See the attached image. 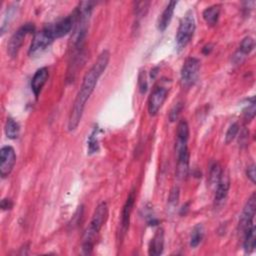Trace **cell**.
<instances>
[{
	"mask_svg": "<svg viewBox=\"0 0 256 256\" xmlns=\"http://www.w3.org/2000/svg\"><path fill=\"white\" fill-rule=\"evenodd\" d=\"M109 59H110V53H109V51L108 50L102 51L100 53V55L98 56L97 60L93 64V66L85 73L82 80V84L80 86L77 96L71 109V113L68 120L69 131H74L77 126L79 125L83 115L85 104L94 91L98 79L105 71L109 63Z\"/></svg>",
	"mask_w": 256,
	"mask_h": 256,
	"instance_id": "1",
	"label": "cell"
},
{
	"mask_svg": "<svg viewBox=\"0 0 256 256\" xmlns=\"http://www.w3.org/2000/svg\"><path fill=\"white\" fill-rule=\"evenodd\" d=\"M107 217H108V206L105 202H102L95 209L92 219H91L90 221L89 227L84 233L82 250L85 254H90L92 252L94 240L96 238L97 234L101 230L102 226L104 225Z\"/></svg>",
	"mask_w": 256,
	"mask_h": 256,
	"instance_id": "2",
	"label": "cell"
},
{
	"mask_svg": "<svg viewBox=\"0 0 256 256\" xmlns=\"http://www.w3.org/2000/svg\"><path fill=\"white\" fill-rule=\"evenodd\" d=\"M195 27L196 26L193 12L190 10L181 19L177 30L176 45L179 50L183 49L190 42V40L193 37Z\"/></svg>",
	"mask_w": 256,
	"mask_h": 256,
	"instance_id": "3",
	"label": "cell"
},
{
	"mask_svg": "<svg viewBox=\"0 0 256 256\" xmlns=\"http://www.w3.org/2000/svg\"><path fill=\"white\" fill-rule=\"evenodd\" d=\"M54 40H55V36L52 30V25L50 24L43 27L40 31L35 33L29 48V55H35L43 51Z\"/></svg>",
	"mask_w": 256,
	"mask_h": 256,
	"instance_id": "4",
	"label": "cell"
},
{
	"mask_svg": "<svg viewBox=\"0 0 256 256\" xmlns=\"http://www.w3.org/2000/svg\"><path fill=\"white\" fill-rule=\"evenodd\" d=\"M200 70V61L197 58L189 57L185 60L181 69V83L182 86L189 88L197 81Z\"/></svg>",
	"mask_w": 256,
	"mask_h": 256,
	"instance_id": "5",
	"label": "cell"
},
{
	"mask_svg": "<svg viewBox=\"0 0 256 256\" xmlns=\"http://www.w3.org/2000/svg\"><path fill=\"white\" fill-rule=\"evenodd\" d=\"M35 26L33 23H26L18 29L12 36L7 45V52L11 57L17 56L18 51L23 44V41L28 34L33 33Z\"/></svg>",
	"mask_w": 256,
	"mask_h": 256,
	"instance_id": "6",
	"label": "cell"
},
{
	"mask_svg": "<svg viewBox=\"0 0 256 256\" xmlns=\"http://www.w3.org/2000/svg\"><path fill=\"white\" fill-rule=\"evenodd\" d=\"M16 162L15 150L11 146H3L0 150V175L2 178L7 177Z\"/></svg>",
	"mask_w": 256,
	"mask_h": 256,
	"instance_id": "7",
	"label": "cell"
},
{
	"mask_svg": "<svg viewBox=\"0 0 256 256\" xmlns=\"http://www.w3.org/2000/svg\"><path fill=\"white\" fill-rule=\"evenodd\" d=\"M255 209H256V197L255 193L251 195L244 206L242 214L240 216L239 220V230L244 233L249 227L254 225V216H255Z\"/></svg>",
	"mask_w": 256,
	"mask_h": 256,
	"instance_id": "8",
	"label": "cell"
},
{
	"mask_svg": "<svg viewBox=\"0 0 256 256\" xmlns=\"http://www.w3.org/2000/svg\"><path fill=\"white\" fill-rule=\"evenodd\" d=\"M168 93V89L163 86H156L150 94L148 100V111L151 116H154L158 113L159 109L162 107L164 101L166 100Z\"/></svg>",
	"mask_w": 256,
	"mask_h": 256,
	"instance_id": "9",
	"label": "cell"
},
{
	"mask_svg": "<svg viewBox=\"0 0 256 256\" xmlns=\"http://www.w3.org/2000/svg\"><path fill=\"white\" fill-rule=\"evenodd\" d=\"M75 21H76V15L75 12H73L69 16L57 21L55 24H51L54 36H55V39L61 38L66 34H68L71 31V29L74 27Z\"/></svg>",
	"mask_w": 256,
	"mask_h": 256,
	"instance_id": "10",
	"label": "cell"
},
{
	"mask_svg": "<svg viewBox=\"0 0 256 256\" xmlns=\"http://www.w3.org/2000/svg\"><path fill=\"white\" fill-rule=\"evenodd\" d=\"M134 201H135V192L134 190H132L130 194L128 195V198L122 208V213H121V232L122 234H125L128 227H129L130 215L133 209Z\"/></svg>",
	"mask_w": 256,
	"mask_h": 256,
	"instance_id": "11",
	"label": "cell"
},
{
	"mask_svg": "<svg viewBox=\"0 0 256 256\" xmlns=\"http://www.w3.org/2000/svg\"><path fill=\"white\" fill-rule=\"evenodd\" d=\"M48 76H49V71L47 67H42L35 72V74L33 75L31 80V89L36 97L39 96L44 84L48 79Z\"/></svg>",
	"mask_w": 256,
	"mask_h": 256,
	"instance_id": "12",
	"label": "cell"
},
{
	"mask_svg": "<svg viewBox=\"0 0 256 256\" xmlns=\"http://www.w3.org/2000/svg\"><path fill=\"white\" fill-rule=\"evenodd\" d=\"M230 187V181L227 174L222 172L220 178H219L216 184V191H215V205H220L225 200L228 190Z\"/></svg>",
	"mask_w": 256,
	"mask_h": 256,
	"instance_id": "13",
	"label": "cell"
},
{
	"mask_svg": "<svg viewBox=\"0 0 256 256\" xmlns=\"http://www.w3.org/2000/svg\"><path fill=\"white\" fill-rule=\"evenodd\" d=\"M176 174L178 178H184L188 173L189 167V151L188 148L177 153Z\"/></svg>",
	"mask_w": 256,
	"mask_h": 256,
	"instance_id": "14",
	"label": "cell"
},
{
	"mask_svg": "<svg viewBox=\"0 0 256 256\" xmlns=\"http://www.w3.org/2000/svg\"><path fill=\"white\" fill-rule=\"evenodd\" d=\"M176 4H177L176 1H170L167 4V6L165 7V9H164L163 12L161 13L159 19H158V22H157V27L160 31H164L168 27V25L172 19V16H173Z\"/></svg>",
	"mask_w": 256,
	"mask_h": 256,
	"instance_id": "15",
	"label": "cell"
},
{
	"mask_svg": "<svg viewBox=\"0 0 256 256\" xmlns=\"http://www.w3.org/2000/svg\"><path fill=\"white\" fill-rule=\"evenodd\" d=\"M164 248V232L163 229H158L154 234L149 244V255L158 256L162 254Z\"/></svg>",
	"mask_w": 256,
	"mask_h": 256,
	"instance_id": "16",
	"label": "cell"
},
{
	"mask_svg": "<svg viewBox=\"0 0 256 256\" xmlns=\"http://www.w3.org/2000/svg\"><path fill=\"white\" fill-rule=\"evenodd\" d=\"M219 16H220V6L219 5L209 6L203 11V18L209 26L217 24Z\"/></svg>",
	"mask_w": 256,
	"mask_h": 256,
	"instance_id": "17",
	"label": "cell"
},
{
	"mask_svg": "<svg viewBox=\"0 0 256 256\" xmlns=\"http://www.w3.org/2000/svg\"><path fill=\"white\" fill-rule=\"evenodd\" d=\"M243 234H244V242H243L244 250H245V252L250 253L254 250L255 245H256V229H255V226L252 225Z\"/></svg>",
	"mask_w": 256,
	"mask_h": 256,
	"instance_id": "18",
	"label": "cell"
},
{
	"mask_svg": "<svg viewBox=\"0 0 256 256\" xmlns=\"http://www.w3.org/2000/svg\"><path fill=\"white\" fill-rule=\"evenodd\" d=\"M20 132V127L13 118H7L6 124H5V134L9 139H16L19 136Z\"/></svg>",
	"mask_w": 256,
	"mask_h": 256,
	"instance_id": "19",
	"label": "cell"
},
{
	"mask_svg": "<svg viewBox=\"0 0 256 256\" xmlns=\"http://www.w3.org/2000/svg\"><path fill=\"white\" fill-rule=\"evenodd\" d=\"M203 236H204V228L201 224H197L194 226V228L191 231V235H190V246L192 248L197 247L201 241L203 239Z\"/></svg>",
	"mask_w": 256,
	"mask_h": 256,
	"instance_id": "20",
	"label": "cell"
},
{
	"mask_svg": "<svg viewBox=\"0 0 256 256\" xmlns=\"http://www.w3.org/2000/svg\"><path fill=\"white\" fill-rule=\"evenodd\" d=\"M176 136H177V139H176V140L188 142V138H189V126H188V123H187L185 120H181V121L178 123Z\"/></svg>",
	"mask_w": 256,
	"mask_h": 256,
	"instance_id": "21",
	"label": "cell"
},
{
	"mask_svg": "<svg viewBox=\"0 0 256 256\" xmlns=\"http://www.w3.org/2000/svg\"><path fill=\"white\" fill-rule=\"evenodd\" d=\"M223 170L221 168V166L219 165L218 163H213L212 166L210 167V172H209V180H210V183L215 185L217 184V182L220 178L221 174H222Z\"/></svg>",
	"mask_w": 256,
	"mask_h": 256,
	"instance_id": "22",
	"label": "cell"
},
{
	"mask_svg": "<svg viewBox=\"0 0 256 256\" xmlns=\"http://www.w3.org/2000/svg\"><path fill=\"white\" fill-rule=\"evenodd\" d=\"M254 48V40L253 38L251 37H245L241 43H240V46H239V54L243 57L245 55H247V54H249Z\"/></svg>",
	"mask_w": 256,
	"mask_h": 256,
	"instance_id": "23",
	"label": "cell"
},
{
	"mask_svg": "<svg viewBox=\"0 0 256 256\" xmlns=\"http://www.w3.org/2000/svg\"><path fill=\"white\" fill-rule=\"evenodd\" d=\"M99 150V144H98V139H97V129L94 128L92 133L90 134L88 138V151L89 153H95Z\"/></svg>",
	"mask_w": 256,
	"mask_h": 256,
	"instance_id": "24",
	"label": "cell"
},
{
	"mask_svg": "<svg viewBox=\"0 0 256 256\" xmlns=\"http://www.w3.org/2000/svg\"><path fill=\"white\" fill-rule=\"evenodd\" d=\"M238 131H239V125H238V123H232L231 125H230V127L228 128V130H227V132H226V135H225V143L226 144H229V143H231L233 140H234V138L236 137V135H237V133H238Z\"/></svg>",
	"mask_w": 256,
	"mask_h": 256,
	"instance_id": "25",
	"label": "cell"
},
{
	"mask_svg": "<svg viewBox=\"0 0 256 256\" xmlns=\"http://www.w3.org/2000/svg\"><path fill=\"white\" fill-rule=\"evenodd\" d=\"M182 108H183V104H182L181 102H178L177 104L174 105V107L171 109V112L169 114V119L171 122H174L178 118L179 114L182 111Z\"/></svg>",
	"mask_w": 256,
	"mask_h": 256,
	"instance_id": "26",
	"label": "cell"
},
{
	"mask_svg": "<svg viewBox=\"0 0 256 256\" xmlns=\"http://www.w3.org/2000/svg\"><path fill=\"white\" fill-rule=\"evenodd\" d=\"M244 116H245V118L248 119V120H251V119L254 118V116H255V102H254V97H252L250 105L246 108V110L244 111Z\"/></svg>",
	"mask_w": 256,
	"mask_h": 256,
	"instance_id": "27",
	"label": "cell"
},
{
	"mask_svg": "<svg viewBox=\"0 0 256 256\" xmlns=\"http://www.w3.org/2000/svg\"><path fill=\"white\" fill-rule=\"evenodd\" d=\"M148 3L147 2H137L135 7V12L138 17H142L145 15L146 11H147Z\"/></svg>",
	"mask_w": 256,
	"mask_h": 256,
	"instance_id": "28",
	"label": "cell"
},
{
	"mask_svg": "<svg viewBox=\"0 0 256 256\" xmlns=\"http://www.w3.org/2000/svg\"><path fill=\"white\" fill-rule=\"evenodd\" d=\"M178 199H179V189L177 187H174L169 196V203L175 206L178 203Z\"/></svg>",
	"mask_w": 256,
	"mask_h": 256,
	"instance_id": "29",
	"label": "cell"
},
{
	"mask_svg": "<svg viewBox=\"0 0 256 256\" xmlns=\"http://www.w3.org/2000/svg\"><path fill=\"white\" fill-rule=\"evenodd\" d=\"M139 87H140V91L142 93H145L146 90H147V81L145 79V73H141L140 76H139Z\"/></svg>",
	"mask_w": 256,
	"mask_h": 256,
	"instance_id": "30",
	"label": "cell"
},
{
	"mask_svg": "<svg viewBox=\"0 0 256 256\" xmlns=\"http://www.w3.org/2000/svg\"><path fill=\"white\" fill-rule=\"evenodd\" d=\"M247 177L250 179L252 183H255V179H256V174H255V165L254 164H251V165L247 168Z\"/></svg>",
	"mask_w": 256,
	"mask_h": 256,
	"instance_id": "31",
	"label": "cell"
},
{
	"mask_svg": "<svg viewBox=\"0 0 256 256\" xmlns=\"http://www.w3.org/2000/svg\"><path fill=\"white\" fill-rule=\"evenodd\" d=\"M13 207V202L9 198H4L1 200V209L2 210H9Z\"/></svg>",
	"mask_w": 256,
	"mask_h": 256,
	"instance_id": "32",
	"label": "cell"
}]
</instances>
